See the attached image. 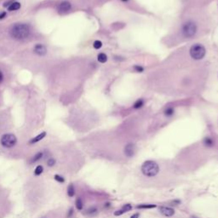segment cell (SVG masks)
Listing matches in <instances>:
<instances>
[{"label":"cell","mask_w":218,"mask_h":218,"mask_svg":"<svg viewBox=\"0 0 218 218\" xmlns=\"http://www.w3.org/2000/svg\"><path fill=\"white\" fill-rule=\"evenodd\" d=\"M71 8H72L71 3L69 2H67V1H64V2H61L58 5V11L60 13H66L67 11H69Z\"/></svg>","instance_id":"8fae6325"},{"label":"cell","mask_w":218,"mask_h":218,"mask_svg":"<svg viewBox=\"0 0 218 218\" xmlns=\"http://www.w3.org/2000/svg\"><path fill=\"white\" fill-rule=\"evenodd\" d=\"M190 55L194 60H201L205 55V48L200 44H194L190 49Z\"/></svg>","instance_id":"52a82bcc"},{"label":"cell","mask_w":218,"mask_h":218,"mask_svg":"<svg viewBox=\"0 0 218 218\" xmlns=\"http://www.w3.org/2000/svg\"><path fill=\"white\" fill-rule=\"evenodd\" d=\"M6 15H7V13L4 12V11L0 13V20H1V19H3L4 17H6Z\"/></svg>","instance_id":"cb8c5ba5"},{"label":"cell","mask_w":218,"mask_h":218,"mask_svg":"<svg viewBox=\"0 0 218 218\" xmlns=\"http://www.w3.org/2000/svg\"><path fill=\"white\" fill-rule=\"evenodd\" d=\"M93 46H94L95 49H100L101 47L102 46V44H101V42L99 41V40H96V41H95L94 44H93Z\"/></svg>","instance_id":"44dd1931"},{"label":"cell","mask_w":218,"mask_h":218,"mask_svg":"<svg viewBox=\"0 0 218 218\" xmlns=\"http://www.w3.org/2000/svg\"><path fill=\"white\" fill-rule=\"evenodd\" d=\"M18 141L15 134H3L0 137V155L10 159H25L28 153L18 147Z\"/></svg>","instance_id":"7a4b0ae2"},{"label":"cell","mask_w":218,"mask_h":218,"mask_svg":"<svg viewBox=\"0 0 218 218\" xmlns=\"http://www.w3.org/2000/svg\"><path fill=\"white\" fill-rule=\"evenodd\" d=\"M142 172L145 176L148 177H153L159 172V167L156 162L152 160L146 161L142 166Z\"/></svg>","instance_id":"8992f818"},{"label":"cell","mask_w":218,"mask_h":218,"mask_svg":"<svg viewBox=\"0 0 218 218\" xmlns=\"http://www.w3.org/2000/svg\"><path fill=\"white\" fill-rule=\"evenodd\" d=\"M135 152H136V148H135V145H134L133 143H129V144L125 146V148H124V153H125V155L127 157H133L134 154H135Z\"/></svg>","instance_id":"9c48e42d"},{"label":"cell","mask_w":218,"mask_h":218,"mask_svg":"<svg viewBox=\"0 0 218 218\" xmlns=\"http://www.w3.org/2000/svg\"><path fill=\"white\" fill-rule=\"evenodd\" d=\"M155 205H138L137 208L140 209H151V208H155Z\"/></svg>","instance_id":"ffe728a7"},{"label":"cell","mask_w":218,"mask_h":218,"mask_svg":"<svg viewBox=\"0 0 218 218\" xmlns=\"http://www.w3.org/2000/svg\"><path fill=\"white\" fill-rule=\"evenodd\" d=\"M45 176L32 174L24 185V204L31 214H35L44 207L50 197V186Z\"/></svg>","instance_id":"6da1fadb"},{"label":"cell","mask_w":218,"mask_h":218,"mask_svg":"<svg viewBox=\"0 0 218 218\" xmlns=\"http://www.w3.org/2000/svg\"><path fill=\"white\" fill-rule=\"evenodd\" d=\"M73 215L74 210L73 208H69L67 210L55 208L44 212L38 218H73Z\"/></svg>","instance_id":"5b68a950"},{"label":"cell","mask_w":218,"mask_h":218,"mask_svg":"<svg viewBox=\"0 0 218 218\" xmlns=\"http://www.w3.org/2000/svg\"><path fill=\"white\" fill-rule=\"evenodd\" d=\"M159 210H160L161 214H163L164 216H167V217H170V216H172V215H174V214H175V210H174L172 208L166 207V206H162V207H160Z\"/></svg>","instance_id":"7c38bea8"},{"label":"cell","mask_w":218,"mask_h":218,"mask_svg":"<svg viewBox=\"0 0 218 218\" xmlns=\"http://www.w3.org/2000/svg\"><path fill=\"white\" fill-rule=\"evenodd\" d=\"M14 204L10 196V191L0 185V218H6L12 212Z\"/></svg>","instance_id":"3957f363"},{"label":"cell","mask_w":218,"mask_h":218,"mask_svg":"<svg viewBox=\"0 0 218 218\" xmlns=\"http://www.w3.org/2000/svg\"><path fill=\"white\" fill-rule=\"evenodd\" d=\"M132 209V206L130 205H124L123 207H122V210H124V212H127V211H130V210Z\"/></svg>","instance_id":"7402d4cb"},{"label":"cell","mask_w":218,"mask_h":218,"mask_svg":"<svg viewBox=\"0 0 218 218\" xmlns=\"http://www.w3.org/2000/svg\"><path fill=\"white\" fill-rule=\"evenodd\" d=\"M97 59H98V61H100V62L104 63V62H106V60H107V56H106V54H104V53H101V54H98Z\"/></svg>","instance_id":"e0dca14e"},{"label":"cell","mask_w":218,"mask_h":218,"mask_svg":"<svg viewBox=\"0 0 218 218\" xmlns=\"http://www.w3.org/2000/svg\"><path fill=\"white\" fill-rule=\"evenodd\" d=\"M197 32V27H196V24L192 22V21H188V22H186L183 26H182V34L183 35V37L185 38H192L194 37Z\"/></svg>","instance_id":"ba28073f"},{"label":"cell","mask_w":218,"mask_h":218,"mask_svg":"<svg viewBox=\"0 0 218 218\" xmlns=\"http://www.w3.org/2000/svg\"><path fill=\"white\" fill-rule=\"evenodd\" d=\"M30 27L23 23H17L14 25L9 31L11 38L16 40L27 39L30 36Z\"/></svg>","instance_id":"277c9868"},{"label":"cell","mask_w":218,"mask_h":218,"mask_svg":"<svg viewBox=\"0 0 218 218\" xmlns=\"http://www.w3.org/2000/svg\"><path fill=\"white\" fill-rule=\"evenodd\" d=\"M139 217H140L139 213H136V214H134V215H131V217L130 218H139Z\"/></svg>","instance_id":"484cf974"},{"label":"cell","mask_w":218,"mask_h":218,"mask_svg":"<svg viewBox=\"0 0 218 218\" xmlns=\"http://www.w3.org/2000/svg\"><path fill=\"white\" fill-rule=\"evenodd\" d=\"M46 136V132H42L39 135H38L37 136H35L34 138H33L32 140L29 141V145H33V144H35V143H39L41 140H43Z\"/></svg>","instance_id":"4fadbf2b"},{"label":"cell","mask_w":218,"mask_h":218,"mask_svg":"<svg viewBox=\"0 0 218 218\" xmlns=\"http://www.w3.org/2000/svg\"><path fill=\"white\" fill-rule=\"evenodd\" d=\"M204 145L206 146V147H208V148H210V147H212V146L214 145V142H213V140H212L211 138H210V137H205V140H204Z\"/></svg>","instance_id":"2e32d148"},{"label":"cell","mask_w":218,"mask_h":218,"mask_svg":"<svg viewBox=\"0 0 218 218\" xmlns=\"http://www.w3.org/2000/svg\"><path fill=\"white\" fill-rule=\"evenodd\" d=\"M192 218H198V217H196V216H193V217H192Z\"/></svg>","instance_id":"83f0119b"},{"label":"cell","mask_w":218,"mask_h":218,"mask_svg":"<svg viewBox=\"0 0 218 218\" xmlns=\"http://www.w3.org/2000/svg\"><path fill=\"white\" fill-rule=\"evenodd\" d=\"M20 8H21V3L19 2H13L9 4L8 9L9 11H15V10H18Z\"/></svg>","instance_id":"5bb4252c"},{"label":"cell","mask_w":218,"mask_h":218,"mask_svg":"<svg viewBox=\"0 0 218 218\" xmlns=\"http://www.w3.org/2000/svg\"><path fill=\"white\" fill-rule=\"evenodd\" d=\"M67 195L71 198H73L75 195V188H74V185L73 183H71L67 187Z\"/></svg>","instance_id":"9a60e30c"},{"label":"cell","mask_w":218,"mask_h":218,"mask_svg":"<svg viewBox=\"0 0 218 218\" xmlns=\"http://www.w3.org/2000/svg\"><path fill=\"white\" fill-rule=\"evenodd\" d=\"M3 73L0 71V84L3 82Z\"/></svg>","instance_id":"d4e9b609"},{"label":"cell","mask_w":218,"mask_h":218,"mask_svg":"<svg viewBox=\"0 0 218 218\" xmlns=\"http://www.w3.org/2000/svg\"><path fill=\"white\" fill-rule=\"evenodd\" d=\"M134 69L136 70L137 73H143V68L141 66H135Z\"/></svg>","instance_id":"603a6c76"},{"label":"cell","mask_w":218,"mask_h":218,"mask_svg":"<svg viewBox=\"0 0 218 218\" xmlns=\"http://www.w3.org/2000/svg\"><path fill=\"white\" fill-rule=\"evenodd\" d=\"M164 114L167 116V117H170L174 114V109L172 107H168L167 109H165L164 111Z\"/></svg>","instance_id":"d6986e66"},{"label":"cell","mask_w":218,"mask_h":218,"mask_svg":"<svg viewBox=\"0 0 218 218\" xmlns=\"http://www.w3.org/2000/svg\"><path fill=\"white\" fill-rule=\"evenodd\" d=\"M34 53L39 56H44L47 53V49L44 45L39 44H36L34 47Z\"/></svg>","instance_id":"30bf717a"},{"label":"cell","mask_w":218,"mask_h":218,"mask_svg":"<svg viewBox=\"0 0 218 218\" xmlns=\"http://www.w3.org/2000/svg\"><path fill=\"white\" fill-rule=\"evenodd\" d=\"M122 1H124V2H126V1H127V0H122Z\"/></svg>","instance_id":"4316f807"},{"label":"cell","mask_w":218,"mask_h":218,"mask_svg":"<svg viewBox=\"0 0 218 218\" xmlns=\"http://www.w3.org/2000/svg\"><path fill=\"white\" fill-rule=\"evenodd\" d=\"M143 104H144V102H143V101L142 100V99H139V100H137L136 101V102L134 103V106L133 107L134 108H141L142 106H143Z\"/></svg>","instance_id":"ac0fdd59"}]
</instances>
